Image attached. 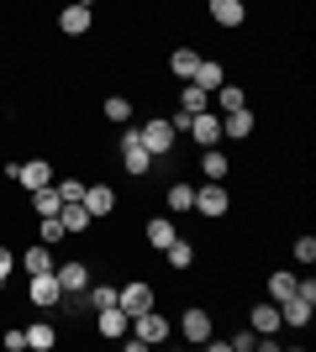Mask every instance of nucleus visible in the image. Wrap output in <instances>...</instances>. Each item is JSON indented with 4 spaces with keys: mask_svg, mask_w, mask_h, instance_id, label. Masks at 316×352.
Wrapping results in <instances>:
<instances>
[{
    "mask_svg": "<svg viewBox=\"0 0 316 352\" xmlns=\"http://www.w3.org/2000/svg\"><path fill=\"white\" fill-rule=\"evenodd\" d=\"M311 316H316V284L301 279L290 300H280V321L295 326V331H306V326H311Z\"/></svg>",
    "mask_w": 316,
    "mask_h": 352,
    "instance_id": "1",
    "label": "nucleus"
},
{
    "mask_svg": "<svg viewBox=\"0 0 316 352\" xmlns=\"http://www.w3.org/2000/svg\"><path fill=\"white\" fill-rule=\"evenodd\" d=\"M137 142L148 147L153 158H169V153H174V142H180V132H174V121L153 116V121H143V126H137Z\"/></svg>",
    "mask_w": 316,
    "mask_h": 352,
    "instance_id": "2",
    "label": "nucleus"
},
{
    "mask_svg": "<svg viewBox=\"0 0 316 352\" xmlns=\"http://www.w3.org/2000/svg\"><path fill=\"white\" fill-rule=\"evenodd\" d=\"M121 168H127V174H132V179H143V174H153V163H158V158H153V153H148V147H143V142H137V126H127V132H121Z\"/></svg>",
    "mask_w": 316,
    "mask_h": 352,
    "instance_id": "3",
    "label": "nucleus"
},
{
    "mask_svg": "<svg viewBox=\"0 0 316 352\" xmlns=\"http://www.w3.org/2000/svg\"><path fill=\"white\" fill-rule=\"evenodd\" d=\"M190 210H196V216H206V221H222L227 210H232V200H227V190L216 184V179H206V184L196 190V206H190Z\"/></svg>",
    "mask_w": 316,
    "mask_h": 352,
    "instance_id": "4",
    "label": "nucleus"
},
{
    "mask_svg": "<svg viewBox=\"0 0 316 352\" xmlns=\"http://www.w3.org/2000/svg\"><path fill=\"white\" fill-rule=\"evenodd\" d=\"M137 342H148V347H158V342H169L174 337V326L158 316V310H143V316H132V326H127Z\"/></svg>",
    "mask_w": 316,
    "mask_h": 352,
    "instance_id": "5",
    "label": "nucleus"
},
{
    "mask_svg": "<svg viewBox=\"0 0 316 352\" xmlns=\"http://www.w3.org/2000/svg\"><path fill=\"white\" fill-rule=\"evenodd\" d=\"M180 337H185V342H196V347H206V342L216 337V321H211V310L190 305V310L180 316Z\"/></svg>",
    "mask_w": 316,
    "mask_h": 352,
    "instance_id": "6",
    "label": "nucleus"
},
{
    "mask_svg": "<svg viewBox=\"0 0 316 352\" xmlns=\"http://www.w3.org/2000/svg\"><path fill=\"white\" fill-rule=\"evenodd\" d=\"M27 300H32V305H37V310H53V305H59V300H63V284H59V274H27Z\"/></svg>",
    "mask_w": 316,
    "mask_h": 352,
    "instance_id": "7",
    "label": "nucleus"
},
{
    "mask_svg": "<svg viewBox=\"0 0 316 352\" xmlns=\"http://www.w3.org/2000/svg\"><path fill=\"white\" fill-rule=\"evenodd\" d=\"M153 300H158V294H153L148 279H132L127 289H116V305L127 310V321H132V316H143V310H153Z\"/></svg>",
    "mask_w": 316,
    "mask_h": 352,
    "instance_id": "8",
    "label": "nucleus"
},
{
    "mask_svg": "<svg viewBox=\"0 0 316 352\" xmlns=\"http://www.w3.org/2000/svg\"><path fill=\"white\" fill-rule=\"evenodd\" d=\"M185 132L196 137L200 147H222V116H216V111H196V116H190V126H185Z\"/></svg>",
    "mask_w": 316,
    "mask_h": 352,
    "instance_id": "9",
    "label": "nucleus"
},
{
    "mask_svg": "<svg viewBox=\"0 0 316 352\" xmlns=\"http://www.w3.org/2000/svg\"><path fill=\"white\" fill-rule=\"evenodd\" d=\"M90 27H95V11H90V6H79V0L59 11V32H63V37H85Z\"/></svg>",
    "mask_w": 316,
    "mask_h": 352,
    "instance_id": "10",
    "label": "nucleus"
},
{
    "mask_svg": "<svg viewBox=\"0 0 316 352\" xmlns=\"http://www.w3.org/2000/svg\"><path fill=\"white\" fill-rule=\"evenodd\" d=\"M79 206L90 210V221H101V216H111V210H116V190H111V184H85Z\"/></svg>",
    "mask_w": 316,
    "mask_h": 352,
    "instance_id": "11",
    "label": "nucleus"
},
{
    "mask_svg": "<svg viewBox=\"0 0 316 352\" xmlns=\"http://www.w3.org/2000/svg\"><path fill=\"white\" fill-rule=\"evenodd\" d=\"M16 184H21V190H43V184H53V163H48V158L16 163Z\"/></svg>",
    "mask_w": 316,
    "mask_h": 352,
    "instance_id": "12",
    "label": "nucleus"
},
{
    "mask_svg": "<svg viewBox=\"0 0 316 352\" xmlns=\"http://www.w3.org/2000/svg\"><path fill=\"white\" fill-rule=\"evenodd\" d=\"M248 326H253L258 337H274V331H285V321H280V305H274V300H258V305L248 310Z\"/></svg>",
    "mask_w": 316,
    "mask_h": 352,
    "instance_id": "13",
    "label": "nucleus"
},
{
    "mask_svg": "<svg viewBox=\"0 0 316 352\" xmlns=\"http://www.w3.org/2000/svg\"><path fill=\"white\" fill-rule=\"evenodd\" d=\"M53 274H59L63 294H85V289H90V268L79 263V258H69V263H59V268H53Z\"/></svg>",
    "mask_w": 316,
    "mask_h": 352,
    "instance_id": "14",
    "label": "nucleus"
},
{
    "mask_svg": "<svg viewBox=\"0 0 316 352\" xmlns=\"http://www.w3.org/2000/svg\"><path fill=\"white\" fill-rule=\"evenodd\" d=\"M211 21L216 27H242L248 21V0H211Z\"/></svg>",
    "mask_w": 316,
    "mask_h": 352,
    "instance_id": "15",
    "label": "nucleus"
},
{
    "mask_svg": "<svg viewBox=\"0 0 316 352\" xmlns=\"http://www.w3.org/2000/svg\"><path fill=\"white\" fill-rule=\"evenodd\" d=\"M127 310L121 305H105V310H95V331H101V337H127Z\"/></svg>",
    "mask_w": 316,
    "mask_h": 352,
    "instance_id": "16",
    "label": "nucleus"
},
{
    "mask_svg": "<svg viewBox=\"0 0 316 352\" xmlns=\"http://www.w3.org/2000/svg\"><path fill=\"white\" fill-rule=\"evenodd\" d=\"M196 69H200V53H196V47H174V53H169V74H174V79H180V85H185V79H196Z\"/></svg>",
    "mask_w": 316,
    "mask_h": 352,
    "instance_id": "17",
    "label": "nucleus"
},
{
    "mask_svg": "<svg viewBox=\"0 0 316 352\" xmlns=\"http://www.w3.org/2000/svg\"><path fill=\"white\" fill-rule=\"evenodd\" d=\"M253 111H248V105H242V111H227L222 116V137H232V142H242V137H253Z\"/></svg>",
    "mask_w": 316,
    "mask_h": 352,
    "instance_id": "18",
    "label": "nucleus"
},
{
    "mask_svg": "<svg viewBox=\"0 0 316 352\" xmlns=\"http://www.w3.org/2000/svg\"><path fill=\"white\" fill-rule=\"evenodd\" d=\"M190 85H200L206 95H216V89L227 85V69H222V58H200V69H196V79Z\"/></svg>",
    "mask_w": 316,
    "mask_h": 352,
    "instance_id": "19",
    "label": "nucleus"
},
{
    "mask_svg": "<svg viewBox=\"0 0 316 352\" xmlns=\"http://www.w3.org/2000/svg\"><path fill=\"white\" fill-rule=\"evenodd\" d=\"M16 263L27 268V274H53V248H48V242H37V248H27Z\"/></svg>",
    "mask_w": 316,
    "mask_h": 352,
    "instance_id": "20",
    "label": "nucleus"
},
{
    "mask_svg": "<svg viewBox=\"0 0 316 352\" xmlns=\"http://www.w3.org/2000/svg\"><path fill=\"white\" fill-rule=\"evenodd\" d=\"M59 221H63V236H85V232H90V210L79 206V200H74V206H63Z\"/></svg>",
    "mask_w": 316,
    "mask_h": 352,
    "instance_id": "21",
    "label": "nucleus"
},
{
    "mask_svg": "<svg viewBox=\"0 0 316 352\" xmlns=\"http://www.w3.org/2000/svg\"><path fill=\"white\" fill-rule=\"evenodd\" d=\"M164 263L174 268V274H185V268L196 263V248H190L185 236H174V242H169V248H164Z\"/></svg>",
    "mask_w": 316,
    "mask_h": 352,
    "instance_id": "22",
    "label": "nucleus"
},
{
    "mask_svg": "<svg viewBox=\"0 0 316 352\" xmlns=\"http://www.w3.org/2000/svg\"><path fill=\"white\" fill-rule=\"evenodd\" d=\"M211 105H216V116H227V111H242L248 95H242V85H222L216 95H211Z\"/></svg>",
    "mask_w": 316,
    "mask_h": 352,
    "instance_id": "23",
    "label": "nucleus"
},
{
    "mask_svg": "<svg viewBox=\"0 0 316 352\" xmlns=\"http://www.w3.org/2000/svg\"><path fill=\"white\" fill-rule=\"evenodd\" d=\"M143 236H148V248H158V252H164V248H169V242H174L180 232H174V221H169V216H153Z\"/></svg>",
    "mask_w": 316,
    "mask_h": 352,
    "instance_id": "24",
    "label": "nucleus"
},
{
    "mask_svg": "<svg viewBox=\"0 0 316 352\" xmlns=\"http://www.w3.org/2000/svg\"><path fill=\"white\" fill-rule=\"evenodd\" d=\"M27 347H32V352H53V347H59V331H53V321L27 326Z\"/></svg>",
    "mask_w": 316,
    "mask_h": 352,
    "instance_id": "25",
    "label": "nucleus"
},
{
    "mask_svg": "<svg viewBox=\"0 0 316 352\" xmlns=\"http://www.w3.org/2000/svg\"><path fill=\"white\" fill-rule=\"evenodd\" d=\"M101 116L111 121V126H127V121H132V100H127V95H105Z\"/></svg>",
    "mask_w": 316,
    "mask_h": 352,
    "instance_id": "26",
    "label": "nucleus"
},
{
    "mask_svg": "<svg viewBox=\"0 0 316 352\" xmlns=\"http://www.w3.org/2000/svg\"><path fill=\"white\" fill-rule=\"evenodd\" d=\"M200 174H206V179H216V184H222V179L232 174V163H227V153H222V147H206V158H200Z\"/></svg>",
    "mask_w": 316,
    "mask_h": 352,
    "instance_id": "27",
    "label": "nucleus"
},
{
    "mask_svg": "<svg viewBox=\"0 0 316 352\" xmlns=\"http://www.w3.org/2000/svg\"><path fill=\"white\" fill-rule=\"evenodd\" d=\"M180 111H190V116H196V111H211V95L200 85H190V79H185L180 85Z\"/></svg>",
    "mask_w": 316,
    "mask_h": 352,
    "instance_id": "28",
    "label": "nucleus"
},
{
    "mask_svg": "<svg viewBox=\"0 0 316 352\" xmlns=\"http://www.w3.org/2000/svg\"><path fill=\"white\" fill-rule=\"evenodd\" d=\"M32 210H37V216H59V210H63L59 190H53V184H43V190H32Z\"/></svg>",
    "mask_w": 316,
    "mask_h": 352,
    "instance_id": "29",
    "label": "nucleus"
},
{
    "mask_svg": "<svg viewBox=\"0 0 316 352\" xmlns=\"http://www.w3.org/2000/svg\"><path fill=\"white\" fill-rule=\"evenodd\" d=\"M295 284H301L295 274H269V284H264L269 294H264V300H274V305H280V300H290V294H295Z\"/></svg>",
    "mask_w": 316,
    "mask_h": 352,
    "instance_id": "30",
    "label": "nucleus"
},
{
    "mask_svg": "<svg viewBox=\"0 0 316 352\" xmlns=\"http://www.w3.org/2000/svg\"><path fill=\"white\" fill-rule=\"evenodd\" d=\"M85 305H90V310H105V305H116V284L95 279L90 289H85Z\"/></svg>",
    "mask_w": 316,
    "mask_h": 352,
    "instance_id": "31",
    "label": "nucleus"
},
{
    "mask_svg": "<svg viewBox=\"0 0 316 352\" xmlns=\"http://www.w3.org/2000/svg\"><path fill=\"white\" fill-rule=\"evenodd\" d=\"M164 200H169V210H190V206H196V184H185V179H174Z\"/></svg>",
    "mask_w": 316,
    "mask_h": 352,
    "instance_id": "32",
    "label": "nucleus"
},
{
    "mask_svg": "<svg viewBox=\"0 0 316 352\" xmlns=\"http://www.w3.org/2000/svg\"><path fill=\"white\" fill-rule=\"evenodd\" d=\"M37 242L59 248V242H63V221H59V216H37Z\"/></svg>",
    "mask_w": 316,
    "mask_h": 352,
    "instance_id": "33",
    "label": "nucleus"
},
{
    "mask_svg": "<svg viewBox=\"0 0 316 352\" xmlns=\"http://www.w3.org/2000/svg\"><path fill=\"white\" fill-rule=\"evenodd\" d=\"M227 352H258V331H238V337H227Z\"/></svg>",
    "mask_w": 316,
    "mask_h": 352,
    "instance_id": "34",
    "label": "nucleus"
},
{
    "mask_svg": "<svg viewBox=\"0 0 316 352\" xmlns=\"http://www.w3.org/2000/svg\"><path fill=\"white\" fill-rule=\"evenodd\" d=\"M53 190H59V200H63V206H74L79 195H85V179H59Z\"/></svg>",
    "mask_w": 316,
    "mask_h": 352,
    "instance_id": "35",
    "label": "nucleus"
},
{
    "mask_svg": "<svg viewBox=\"0 0 316 352\" xmlns=\"http://www.w3.org/2000/svg\"><path fill=\"white\" fill-rule=\"evenodd\" d=\"M290 252H295V263L311 268L316 263V236H295V248H290Z\"/></svg>",
    "mask_w": 316,
    "mask_h": 352,
    "instance_id": "36",
    "label": "nucleus"
},
{
    "mask_svg": "<svg viewBox=\"0 0 316 352\" xmlns=\"http://www.w3.org/2000/svg\"><path fill=\"white\" fill-rule=\"evenodd\" d=\"M0 342H6V352H27V331H16V326H11Z\"/></svg>",
    "mask_w": 316,
    "mask_h": 352,
    "instance_id": "37",
    "label": "nucleus"
},
{
    "mask_svg": "<svg viewBox=\"0 0 316 352\" xmlns=\"http://www.w3.org/2000/svg\"><path fill=\"white\" fill-rule=\"evenodd\" d=\"M11 274H16V252H11V248H0V284L11 279Z\"/></svg>",
    "mask_w": 316,
    "mask_h": 352,
    "instance_id": "38",
    "label": "nucleus"
},
{
    "mask_svg": "<svg viewBox=\"0 0 316 352\" xmlns=\"http://www.w3.org/2000/svg\"><path fill=\"white\" fill-rule=\"evenodd\" d=\"M79 6H90V11H95V0H79Z\"/></svg>",
    "mask_w": 316,
    "mask_h": 352,
    "instance_id": "39",
    "label": "nucleus"
}]
</instances>
